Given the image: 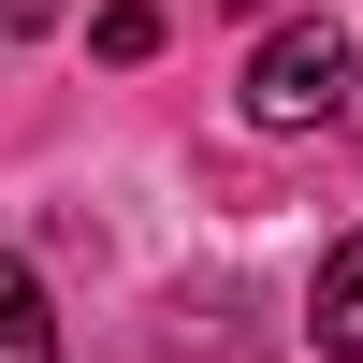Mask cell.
I'll list each match as a JSON object with an SVG mask.
<instances>
[{
    "label": "cell",
    "mask_w": 363,
    "mask_h": 363,
    "mask_svg": "<svg viewBox=\"0 0 363 363\" xmlns=\"http://www.w3.org/2000/svg\"><path fill=\"white\" fill-rule=\"evenodd\" d=\"M247 116L262 131H335L349 116V29L335 15H277L262 58H247Z\"/></svg>",
    "instance_id": "1"
},
{
    "label": "cell",
    "mask_w": 363,
    "mask_h": 363,
    "mask_svg": "<svg viewBox=\"0 0 363 363\" xmlns=\"http://www.w3.org/2000/svg\"><path fill=\"white\" fill-rule=\"evenodd\" d=\"M306 335L335 349V363H363V233H335V247H320V291H306Z\"/></svg>",
    "instance_id": "2"
},
{
    "label": "cell",
    "mask_w": 363,
    "mask_h": 363,
    "mask_svg": "<svg viewBox=\"0 0 363 363\" xmlns=\"http://www.w3.org/2000/svg\"><path fill=\"white\" fill-rule=\"evenodd\" d=\"M0 363H58V320H44V277L0 247Z\"/></svg>",
    "instance_id": "3"
},
{
    "label": "cell",
    "mask_w": 363,
    "mask_h": 363,
    "mask_svg": "<svg viewBox=\"0 0 363 363\" xmlns=\"http://www.w3.org/2000/svg\"><path fill=\"white\" fill-rule=\"evenodd\" d=\"M102 58H160V15L145 0H102Z\"/></svg>",
    "instance_id": "4"
},
{
    "label": "cell",
    "mask_w": 363,
    "mask_h": 363,
    "mask_svg": "<svg viewBox=\"0 0 363 363\" xmlns=\"http://www.w3.org/2000/svg\"><path fill=\"white\" fill-rule=\"evenodd\" d=\"M0 29H15V44H29V29H58V0H0Z\"/></svg>",
    "instance_id": "5"
},
{
    "label": "cell",
    "mask_w": 363,
    "mask_h": 363,
    "mask_svg": "<svg viewBox=\"0 0 363 363\" xmlns=\"http://www.w3.org/2000/svg\"><path fill=\"white\" fill-rule=\"evenodd\" d=\"M218 15H277V0H218Z\"/></svg>",
    "instance_id": "6"
}]
</instances>
